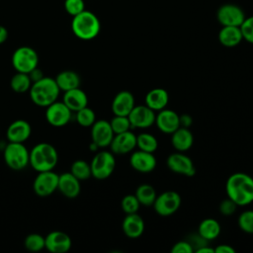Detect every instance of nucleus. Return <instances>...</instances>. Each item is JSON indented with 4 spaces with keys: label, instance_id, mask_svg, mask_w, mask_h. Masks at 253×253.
Listing matches in <instances>:
<instances>
[{
    "label": "nucleus",
    "instance_id": "1",
    "mask_svg": "<svg viewBox=\"0 0 253 253\" xmlns=\"http://www.w3.org/2000/svg\"><path fill=\"white\" fill-rule=\"evenodd\" d=\"M227 197L237 206H246L253 202V178L243 172L231 174L225 184Z\"/></svg>",
    "mask_w": 253,
    "mask_h": 253
},
{
    "label": "nucleus",
    "instance_id": "2",
    "mask_svg": "<svg viewBox=\"0 0 253 253\" xmlns=\"http://www.w3.org/2000/svg\"><path fill=\"white\" fill-rule=\"evenodd\" d=\"M29 93L31 100L35 105L46 108L57 100L60 90L54 78L43 76L33 82Z\"/></svg>",
    "mask_w": 253,
    "mask_h": 253
},
{
    "label": "nucleus",
    "instance_id": "3",
    "mask_svg": "<svg viewBox=\"0 0 253 253\" xmlns=\"http://www.w3.org/2000/svg\"><path fill=\"white\" fill-rule=\"evenodd\" d=\"M57 162V150L50 143L40 142L30 151V165L37 172L53 170Z\"/></svg>",
    "mask_w": 253,
    "mask_h": 253
},
{
    "label": "nucleus",
    "instance_id": "4",
    "mask_svg": "<svg viewBox=\"0 0 253 253\" xmlns=\"http://www.w3.org/2000/svg\"><path fill=\"white\" fill-rule=\"evenodd\" d=\"M71 30L74 36L82 41L93 40L100 33V20L93 12L84 10L73 17L71 21Z\"/></svg>",
    "mask_w": 253,
    "mask_h": 253
},
{
    "label": "nucleus",
    "instance_id": "5",
    "mask_svg": "<svg viewBox=\"0 0 253 253\" xmlns=\"http://www.w3.org/2000/svg\"><path fill=\"white\" fill-rule=\"evenodd\" d=\"M6 165L15 171L25 169L30 165V151L22 142H8L3 151Z\"/></svg>",
    "mask_w": 253,
    "mask_h": 253
},
{
    "label": "nucleus",
    "instance_id": "6",
    "mask_svg": "<svg viewBox=\"0 0 253 253\" xmlns=\"http://www.w3.org/2000/svg\"><path fill=\"white\" fill-rule=\"evenodd\" d=\"M40 58L38 52L31 46H20L12 54V65L17 72L31 73L38 67Z\"/></svg>",
    "mask_w": 253,
    "mask_h": 253
},
{
    "label": "nucleus",
    "instance_id": "7",
    "mask_svg": "<svg viewBox=\"0 0 253 253\" xmlns=\"http://www.w3.org/2000/svg\"><path fill=\"white\" fill-rule=\"evenodd\" d=\"M90 166L92 177L95 179L104 180L109 178L116 168V159L114 153L107 150L98 151L94 155Z\"/></svg>",
    "mask_w": 253,
    "mask_h": 253
},
{
    "label": "nucleus",
    "instance_id": "8",
    "mask_svg": "<svg viewBox=\"0 0 253 253\" xmlns=\"http://www.w3.org/2000/svg\"><path fill=\"white\" fill-rule=\"evenodd\" d=\"M152 206L158 215L169 216L179 210L181 197L175 191H165L156 197Z\"/></svg>",
    "mask_w": 253,
    "mask_h": 253
},
{
    "label": "nucleus",
    "instance_id": "9",
    "mask_svg": "<svg viewBox=\"0 0 253 253\" xmlns=\"http://www.w3.org/2000/svg\"><path fill=\"white\" fill-rule=\"evenodd\" d=\"M58 184V174L50 171L38 172L34 183L33 189L37 196L39 197H48L57 190Z\"/></svg>",
    "mask_w": 253,
    "mask_h": 253
},
{
    "label": "nucleus",
    "instance_id": "10",
    "mask_svg": "<svg viewBox=\"0 0 253 253\" xmlns=\"http://www.w3.org/2000/svg\"><path fill=\"white\" fill-rule=\"evenodd\" d=\"M72 112L63 103L55 101L45 108V120L46 122L55 127H61L66 126L71 120Z\"/></svg>",
    "mask_w": 253,
    "mask_h": 253
},
{
    "label": "nucleus",
    "instance_id": "11",
    "mask_svg": "<svg viewBox=\"0 0 253 253\" xmlns=\"http://www.w3.org/2000/svg\"><path fill=\"white\" fill-rule=\"evenodd\" d=\"M245 18L243 10L232 3L223 4L216 11V19L221 26L240 27Z\"/></svg>",
    "mask_w": 253,
    "mask_h": 253
},
{
    "label": "nucleus",
    "instance_id": "12",
    "mask_svg": "<svg viewBox=\"0 0 253 253\" xmlns=\"http://www.w3.org/2000/svg\"><path fill=\"white\" fill-rule=\"evenodd\" d=\"M167 167L174 173L192 177L196 174V168L192 159L184 154V152L177 151L170 154L166 160Z\"/></svg>",
    "mask_w": 253,
    "mask_h": 253
},
{
    "label": "nucleus",
    "instance_id": "13",
    "mask_svg": "<svg viewBox=\"0 0 253 253\" xmlns=\"http://www.w3.org/2000/svg\"><path fill=\"white\" fill-rule=\"evenodd\" d=\"M155 112L146 105L134 106L128 114L131 127L134 128H147L155 123Z\"/></svg>",
    "mask_w": 253,
    "mask_h": 253
},
{
    "label": "nucleus",
    "instance_id": "14",
    "mask_svg": "<svg viewBox=\"0 0 253 253\" xmlns=\"http://www.w3.org/2000/svg\"><path fill=\"white\" fill-rule=\"evenodd\" d=\"M114 135L110 122L106 120H96L91 126V140L99 148L110 146Z\"/></svg>",
    "mask_w": 253,
    "mask_h": 253
},
{
    "label": "nucleus",
    "instance_id": "15",
    "mask_svg": "<svg viewBox=\"0 0 253 253\" xmlns=\"http://www.w3.org/2000/svg\"><path fill=\"white\" fill-rule=\"evenodd\" d=\"M45 249L51 253H66L72 246L70 236L60 230H53L44 236Z\"/></svg>",
    "mask_w": 253,
    "mask_h": 253
},
{
    "label": "nucleus",
    "instance_id": "16",
    "mask_svg": "<svg viewBox=\"0 0 253 253\" xmlns=\"http://www.w3.org/2000/svg\"><path fill=\"white\" fill-rule=\"evenodd\" d=\"M136 147V135L130 131L126 130L114 135L110 148L115 154H126L131 152Z\"/></svg>",
    "mask_w": 253,
    "mask_h": 253
},
{
    "label": "nucleus",
    "instance_id": "17",
    "mask_svg": "<svg viewBox=\"0 0 253 253\" xmlns=\"http://www.w3.org/2000/svg\"><path fill=\"white\" fill-rule=\"evenodd\" d=\"M154 124L160 131L171 134L180 127V116L173 110L162 109L158 111Z\"/></svg>",
    "mask_w": 253,
    "mask_h": 253
},
{
    "label": "nucleus",
    "instance_id": "18",
    "mask_svg": "<svg viewBox=\"0 0 253 253\" xmlns=\"http://www.w3.org/2000/svg\"><path fill=\"white\" fill-rule=\"evenodd\" d=\"M129 164L137 172L149 173L155 169L157 161L153 153L138 149L131 153Z\"/></svg>",
    "mask_w": 253,
    "mask_h": 253
},
{
    "label": "nucleus",
    "instance_id": "19",
    "mask_svg": "<svg viewBox=\"0 0 253 253\" xmlns=\"http://www.w3.org/2000/svg\"><path fill=\"white\" fill-rule=\"evenodd\" d=\"M57 190L67 199H75L81 191L80 180H78L70 172H64L58 175Z\"/></svg>",
    "mask_w": 253,
    "mask_h": 253
},
{
    "label": "nucleus",
    "instance_id": "20",
    "mask_svg": "<svg viewBox=\"0 0 253 253\" xmlns=\"http://www.w3.org/2000/svg\"><path fill=\"white\" fill-rule=\"evenodd\" d=\"M32 133V126L26 120L19 119L12 122L6 130V137L10 142L24 143Z\"/></svg>",
    "mask_w": 253,
    "mask_h": 253
},
{
    "label": "nucleus",
    "instance_id": "21",
    "mask_svg": "<svg viewBox=\"0 0 253 253\" xmlns=\"http://www.w3.org/2000/svg\"><path fill=\"white\" fill-rule=\"evenodd\" d=\"M134 106V97L132 93L124 90L116 94L111 108L112 112L116 116H128Z\"/></svg>",
    "mask_w": 253,
    "mask_h": 253
},
{
    "label": "nucleus",
    "instance_id": "22",
    "mask_svg": "<svg viewBox=\"0 0 253 253\" xmlns=\"http://www.w3.org/2000/svg\"><path fill=\"white\" fill-rule=\"evenodd\" d=\"M122 228L126 236L131 239L138 238L144 231V221L137 213H127L122 223Z\"/></svg>",
    "mask_w": 253,
    "mask_h": 253
},
{
    "label": "nucleus",
    "instance_id": "23",
    "mask_svg": "<svg viewBox=\"0 0 253 253\" xmlns=\"http://www.w3.org/2000/svg\"><path fill=\"white\" fill-rule=\"evenodd\" d=\"M62 102L70 109L71 112H77L88 106V97L87 94L78 87L65 91Z\"/></svg>",
    "mask_w": 253,
    "mask_h": 253
},
{
    "label": "nucleus",
    "instance_id": "24",
    "mask_svg": "<svg viewBox=\"0 0 253 253\" xmlns=\"http://www.w3.org/2000/svg\"><path fill=\"white\" fill-rule=\"evenodd\" d=\"M171 143L177 151L185 152L189 150L194 143V136L188 127L180 126L171 133Z\"/></svg>",
    "mask_w": 253,
    "mask_h": 253
},
{
    "label": "nucleus",
    "instance_id": "25",
    "mask_svg": "<svg viewBox=\"0 0 253 253\" xmlns=\"http://www.w3.org/2000/svg\"><path fill=\"white\" fill-rule=\"evenodd\" d=\"M243 40L240 27L222 26L218 33V41L225 47H234Z\"/></svg>",
    "mask_w": 253,
    "mask_h": 253
},
{
    "label": "nucleus",
    "instance_id": "26",
    "mask_svg": "<svg viewBox=\"0 0 253 253\" xmlns=\"http://www.w3.org/2000/svg\"><path fill=\"white\" fill-rule=\"evenodd\" d=\"M169 102V94L163 88H153L145 95V105L154 112L165 109Z\"/></svg>",
    "mask_w": 253,
    "mask_h": 253
},
{
    "label": "nucleus",
    "instance_id": "27",
    "mask_svg": "<svg viewBox=\"0 0 253 253\" xmlns=\"http://www.w3.org/2000/svg\"><path fill=\"white\" fill-rule=\"evenodd\" d=\"M54 79L60 92L61 91L65 92L74 88H78L80 87V84H81V79L79 74L73 70L60 71Z\"/></svg>",
    "mask_w": 253,
    "mask_h": 253
},
{
    "label": "nucleus",
    "instance_id": "28",
    "mask_svg": "<svg viewBox=\"0 0 253 253\" xmlns=\"http://www.w3.org/2000/svg\"><path fill=\"white\" fill-rule=\"evenodd\" d=\"M219 222L211 217L203 219L198 227V234L207 241L214 240L220 233Z\"/></svg>",
    "mask_w": 253,
    "mask_h": 253
},
{
    "label": "nucleus",
    "instance_id": "29",
    "mask_svg": "<svg viewBox=\"0 0 253 253\" xmlns=\"http://www.w3.org/2000/svg\"><path fill=\"white\" fill-rule=\"evenodd\" d=\"M135 197L137 198L140 205L150 207L153 205L157 194L153 186L149 184H141L135 190Z\"/></svg>",
    "mask_w": 253,
    "mask_h": 253
},
{
    "label": "nucleus",
    "instance_id": "30",
    "mask_svg": "<svg viewBox=\"0 0 253 253\" xmlns=\"http://www.w3.org/2000/svg\"><path fill=\"white\" fill-rule=\"evenodd\" d=\"M33 81L28 73L17 72L12 76L10 80L11 89L16 93H25L30 90Z\"/></svg>",
    "mask_w": 253,
    "mask_h": 253
},
{
    "label": "nucleus",
    "instance_id": "31",
    "mask_svg": "<svg viewBox=\"0 0 253 253\" xmlns=\"http://www.w3.org/2000/svg\"><path fill=\"white\" fill-rule=\"evenodd\" d=\"M136 147L140 150L154 153L158 147V141L151 133L141 132L136 135Z\"/></svg>",
    "mask_w": 253,
    "mask_h": 253
},
{
    "label": "nucleus",
    "instance_id": "32",
    "mask_svg": "<svg viewBox=\"0 0 253 253\" xmlns=\"http://www.w3.org/2000/svg\"><path fill=\"white\" fill-rule=\"evenodd\" d=\"M70 173L72 175H74L80 181L87 180V179H89L92 176L90 163H88L87 161L82 160V159L75 160L71 164Z\"/></svg>",
    "mask_w": 253,
    "mask_h": 253
},
{
    "label": "nucleus",
    "instance_id": "33",
    "mask_svg": "<svg viewBox=\"0 0 253 253\" xmlns=\"http://www.w3.org/2000/svg\"><path fill=\"white\" fill-rule=\"evenodd\" d=\"M24 247L30 252H39L45 247L44 237L39 233H30L24 239Z\"/></svg>",
    "mask_w": 253,
    "mask_h": 253
},
{
    "label": "nucleus",
    "instance_id": "34",
    "mask_svg": "<svg viewBox=\"0 0 253 253\" xmlns=\"http://www.w3.org/2000/svg\"><path fill=\"white\" fill-rule=\"evenodd\" d=\"M75 113H76V116H75L76 122L81 126H84V127L90 126L91 127V126L96 122V114L88 106L82 108L81 110H79Z\"/></svg>",
    "mask_w": 253,
    "mask_h": 253
},
{
    "label": "nucleus",
    "instance_id": "35",
    "mask_svg": "<svg viewBox=\"0 0 253 253\" xmlns=\"http://www.w3.org/2000/svg\"><path fill=\"white\" fill-rule=\"evenodd\" d=\"M237 223L242 231L253 234V210H248L241 212L238 216Z\"/></svg>",
    "mask_w": 253,
    "mask_h": 253
},
{
    "label": "nucleus",
    "instance_id": "36",
    "mask_svg": "<svg viewBox=\"0 0 253 253\" xmlns=\"http://www.w3.org/2000/svg\"><path fill=\"white\" fill-rule=\"evenodd\" d=\"M110 125L115 134L121 133L126 130H129L131 127L129 120L127 116H114L113 119L110 121Z\"/></svg>",
    "mask_w": 253,
    "mask_h": 253
},
{
    "label": "nucleus",
    "instance_id": "37",
    "mask_svg": "<svg viewBox=\"0 0 253 253\" xmlns=\"http://www.w3.org/2000/svg\"><path fill=\"white\" fill-rule=\"evenodd\" d=\"M140 204L135 197V195H126L121 202V208L122 210L127 214V213H134L137 212L139 210Z\"/></svg>",
    "mask_w": 253,
    "mask_h": 253
},
{
    "label": "nucleus",
    "instance_id": "38",
    "mask_svg": "<svg viewBox=\"0 0 253 253\" xmlns=\"http://www.w3.org/2000/svg\"><path fill=\"white\" fill-rule=\"evenodd\" d=\"M64 9L67 14L74 17L85 10L84 0H65Z\"/></svg>",
    "mask_w": 253,
    "mask_h": 253
},
{
    "label": "nucleus",
    "instance_id": "39",
    "mask_svg": "<svg viewBox=\"0 0 253 253\" xmlns=\"http://www.w3.org/2000/svg\"><path fill=\"white\" fill-rule=\"evenodd\" d=\"M243 40L253 43V16L245 18L242 25L240 26Z\"/></svg>",
    "mask_w": 253,
    "mask_h": 253
},
{
    "label": "nucleus",
    "instance_id": "40",
    "mask_svg": "<svg viewBox=\"0 0 253 253\" xmlns=\"http://www.w3.org/2000/svg\"><path fill=\"white\" fill-rule=\"evenodd\" d=\"M236 208H237V205L232 200H230L227 197V199L223 200L220 203V205H219V211L221 212V214L228 216V215H231L232 213L235 212Z\"/></svg>",
    "mask_w": 253,
    "mask_h": 253
},
{
    "label": "nucleus",
    "instance_id": "41",
    "mask_svg": "<svg viewBox=\"0 0 253 253\" xmlns=\"http://www.w3.org/2000/svg\"><path fill=\"white\" fill-rule=\"evenodd\" d=\"M172 253H192L194 252V248L192 244L188 240H181L176 242L171 248Z\"/></svg>",
    "mask_w": 253,
    "mask_h": 253
},
{
    "label": "nucleus",
    "instance_id": "42",
    "mask_svg": "<svg viewBox=\"0 0 253 253\" xmlns=\"http://www.w3.org/2000/svg\"><path fill=\"white\" fill-rule=\"evenodd\" d=\"M214 253H235V249L227 244H220L214 248Z\"/></svg>",
    "mask_w": 253,
    "mask_h": 253
},
{
    "label": "nucleus",
    "instance_id": "43",
    "mask_svg": "<svg viewBox=\"0 0 253 253\" xmlns=\"http://www.w3.org/2000/svg\"><path fill=\"white\" fill-rule=\"evenodd\" d=\"M192 123H193V119L190 115L184 114V115L180 116V126L189 128V126L192 125Z\"/></svg>",
    "mask_w": 253,
    "mask_h": 253
},
{
    "label": "nucleus",
    "instance_id": "44",
    "mask_svg": "<svg viewBox=\"0 0 253 253\" xmlns=\"http://www.w3.org/2000/svg\"><path fill=\"white\" fill-rule=\"evenodd\" d=\"M8 36H9L8 30L4 26L0 25V44L4 43L7 41Z\"/></svg>",
    "mask_w": 253,
    "mask_h": 253
},
{
    "label": "nucleus",
    "instance_id": "45",
    "mask_svg": "<svg viewBox=\"0 0 253 253\" xmlns=\"http://www.w3.org/2000/svg\"><path fill=\"white\" fill-rule=\"evenodd\" d=\"M197 253H214V248L210 247L209 245L205 244L203 246H201L200 248H198L197 250H195Z\"/></svg>",
    "mask_w": 253,
    "mask_h": 253
}]
</instances>
